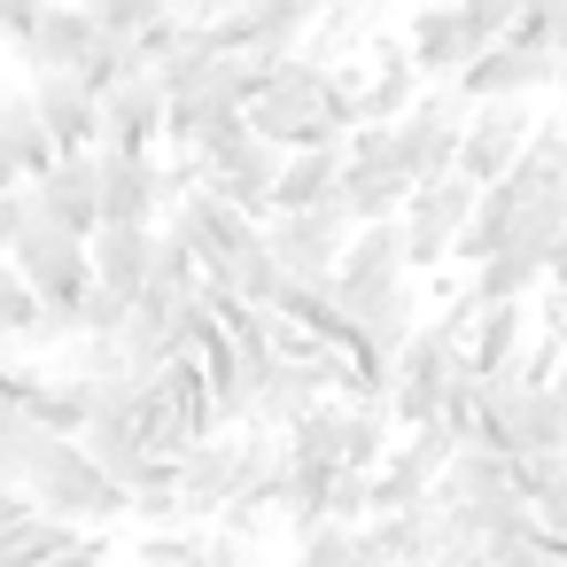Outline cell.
<instances>
[{
  "label": "cell",
  "instance_id": "cell-23",
  "mask_svg": "<svg viewBox=\"0 0 567 567\" xmlns=\"http://www.w3.org/2000/svg\"><path fill=\"white\" fill-rule=\"evenodd\" d=\"M559 474H567V451H513V482H520V497H528V505H536Z\"/></svg>",
  "mask_w": 567,
  "mask_h": 567
},
{
  "label": "cell",
  "instance_id": "cell-8",
  "mask_svg": "<svg viewBox=\"0 0 567 567\" xmlns=\"http://www.w3.org/2000/svg\"><path fill=\"white\" fill-rule=\"evenodd\" d=\"M559 63H567V55H551V48H536V40H489L451 86H458L466 102H489V94H544V86H559Z\"/></svg>",
  "mask_w": 567,
  "mask_h": 567
},
{
  "label": "cell",
  "instance_id": "cell-21",
  "mask_svg": "<svg viewBox=\"0 0 567 567\" xmlns=\"http://www.w3.org/2000/svg\"><path fill=\"white\" fill-rule=\"evenodd\" d=\"M520 164L536 172V179H567V117H536V133H528V148H520Z\"/></svg>",
  "mask_w": 567,
  "mask_h": 567
},
{
  "label": "cell",
  "instance_id": "cell-9",
  "mask_svg": "<svg viewBox=\"0 0 567 567\" xmlns=\"http://www.w3.org/2000/svg\"><path fill=\"white\" fill-rule=\"evenodd\" d=\"M164 110H172V79L156 63H141L117 86H102V141L110 148H164Z\"/></svg>",
  "mask_w": 567,
  "mask_h": 567
},
{
  "label": "cell",
  "instance_id": "cell-16",
  "mask_svg": "<svg viewBox=\"0 0 567 567\" xmlns=\"http://www.w3.org/2000/svg\"><path fill=\"white\" fill-rule=\"evenodd\" d=\"M528 334H536L528 296L482 303V319H474V334H466V365H474V373H513V358L528 350Z\"/></svg>",
  "mask_w": 567,
  "mask_h": 567
},
{
  "label": "cell",
  "instance_id": "cell-33",
  "mask_svg": "<svg viewBox=\"0 0 567 567\" xmlns=\"http://www.w3.org/2000/svg\"><path fill=\"white\" fill-rule=\"evenodd\" d=\"M319 9H327V0H319Z\"/></svg>",
  "mask_w": 567,
  "mask_h": 567
},
{
  "label": "cell",
  "instance_id": "cell-7",
  "mask_svg": "<svg viewBox=\"0 0 567 567\" xmlns=\"http://www.w3.org/2000/svg\"><path fill=\"white\" fill-rule=\"evenodd\" d=\"M528 133H536V94H489V102H474L466 110V141H458V172L482 179V187L505 179L520 164Z\"/></svg>",
  "mask_w": 567,
  "mask_h": 567
},
{
  "label": "cell",
  "instance_id": "cell-5",
  "mask_svg": "<svg viewBox=\"0 0 567 567\" xmlns=\"http://www.w3.org/2000/svg\"><path fill=\"white\" fill-rule=\"evenodd\" d=\"M350 234H358V218L342 210V195H334V203H311V210H272V218H265V241H272V257L288 265V280H334Z\"/></svg>",
  "mask_w": 567,
  "mask_h": 567
},
{
  "label": "cell",
  "instance_id": "cell-31",
  "mask_svg": "<svg viewBox=\"0 0 567 567\" xmlns=\"http://www.w3.org/2000/svg\"><path fill=\"white\" fill-rule=\"evenodd\" d=\"M559 195H567V179H559Z\"/></svg>",
  "mask_w": 567,
  "mask_h": 567
},
{
  "label": "cell",
  "instance_id": "cell-26",
  "mask_svg": "<svg viewBox=\"0 0 567 567\" xmlns=\"http://www.w3.org/2000/svg\"><path fill=\"white\" fill-rule=\"evenodd\" d=\"M32 234V195L24 187H0V249H17Z\"/></svg>",
  "mask_w": 567,
  "mask_h": 567
},
{
  "label": "cell",
  "instance_id": "cell-29",
  "mask_svg": "<svg viewBox=\"0 0 567 567\" xmlns=\"http://www.w3.org/2000/svg\"><path fill=\"white\" fill-rule=\"evenodd\" d=\"M0 187H24L17 179V156H9V133H0Z\"/></svg>",
  "mask_w": 567,
  "mask_h": 567
},
{
  "label": "cell",
  "instance_id": "cell-11",
  "mask_svg": "<svg viewBox=\"0 0 567 567\" xmlns=\"http://www.w3.org/2000/svg\"><path fill=\"white\" fill-rule=\"evenodd\" d=\"M94 40H102V17L86 9V0H48L40 24L17 40V63H24V79H40V71H79V63L94 55Z\"/></svg>",
  "mask_w": 567,
  "mask_h": 567
},
{
  "label": "cell",
  "instance_id": "cell-14",
  "mask_svg": "<svg viewBox=\"0 0 567 567\" xmlns=\"http://www.w3.org/2000/svg\"><path fill=\"white\" fill-rule=\"evenodd\" d=\"M396 272H412V241H404V218H365V226L350 234L342 265H334V296L381 288V280H396Z\"/></svg>",
  "mask_w": 567,
  "mask_h": 567
},
{
  "label": "cell",
  "instance_id": "cell-17",
  "mask_svg": "<svg viewBox=\"0 0 567 567\" xmlns=\"http://www.w3.org/2000/svg\"><path fill=\"white\" fill-rule=\"evenodd\" d=\"M0 133H9V156H17V179H24V187L55 172V156H63V141L48 133V117H40V102H32V86H24V94H0Z\"/></svg>",
  "mask_w": 567,
  "mask_h": 567
},
{
  "label": "cell",
  "instance_id": "cell-13",
  "mask_svg": "<svg viewBox=\"0 0 567 567\" xmlns=\"http://www.w3.org/2000/svg\"><path fill=\"white\" fill-rule=\"evenodd\" d=\"M404 40H412V63H420L427 79H458V71L482 55V40H474L466 17H458V0H420V9L404 17Z\"/></svg>",
  "mask_w": 567,
  "mask_h": 567
},
{
  "label": "cell",
  "instance_id": "cell-28",
  "mask_svg": "<svg viewBox=\"0 0 567 567\" xmlns=\"http://www.w3.org/2000/svg\"><path fill=\"white\" fill-rule=\"evenodd\" d=\"M544 272H551V288H567V234L551 241V265H544Z\"/></svg>",
  "mask_w": 567,
  "mask_h": 567
},
{
  "label": "cell",
  "instance_id": "cell-25",
  "mask_svg": "<svg viewBox=\"0 0 567 567\" xmlns=\"http://www.w3.org/2000/svg\"><path fill=\"white\" fill-rule=\"evenodd\" d=\"M489 567H559V551H551V544H544V528H536V536L497 544V551H489Z\"/></svg>",
  "mask_w": 567,
  "mask_h": 567
},
{
  "label": "cell",
  "instance_id": "cell-15",
  "mask_svg": "<svg viewBox=\"0 0 567 567\" xmlns=\"http://www.w3.org/2000/svg\"><path fill=\"white\" fill-rule=\"evenodd\" d=\"M156 234H164V218H156V226H102V234H94V280L141 303V288H148V272H156Z\"/></svg>",
  "mask_w": 567,
  "mask_h": 567
},
{
  "label": "cell",
  "instance_id": "cell-27",
  "mask_svg": "<svg viewBox=\"0 0 567 567\" xmlns=\"http://www.w3.org/2000/svg\"><path fill=\"white\" fill-rule=\"evenodd\" d=\"M40 9H48V0H0V40L17 48V40H24V32L40 24Z\"/></svg>",
  "mask_w": 567,
  "mask_h": 567
},
{
  "label": "cell",
  "instance_id": "cell-18",
  "mask_svg": "<svg viewBox=\"0 0 567 567\" xmlns=\"http://www.w3.org/2000/svg\"><path fill=\"white\" fill-rule=\"evenodd\" d=\"M412 172L404 164H342V210L365 226V218H404V203H412Z\"/></svg>",
  "mask_w": 567,
  "mask_h": 567
},
{
  "label": "cell",
  "instance_id": "cell-10",
  "mask_svg": "<svg viewBox=\"0 0 567 567\" xmlns=\"http://www.w3.org/2000/svg\"><path fill=\"white\" fill-rule=\"evenodd\" d=\"M24 195H32V218L71 226V234H86V241L102 234V164H94V148H63L55 172L32 179Z\"/></svg>",
  "mask_w": 567,
  "mask_h": 567
},
{
  "label": "cell",
  "instance_id": "cell-24",
  "mask_svg": "<svg viewBox=\"0 0 567 567\" xmlns=\"http://www.w3.org/2000/svg\"><path fill=\"white\" fill-rule=\"evenodd\" d=\"M86 9L102 17V32H141V24L172 17V0H86Z\"/></svg>",
  "mask_w": 567,
  "mask_h": 567
},
{
  "label": "cell",
  "instance_id": "cell-4",
  "mask_svg": "<svg viewBox=\"0 0 567 567\" xmlns=\"http://www.w3.org/2000/svg\"><path fill=\"white\" fill-rule=\"evenodd\" d=\"M102 164V226H156L172 210V156L164 148H94Z\"/></svg>",
  "mask_w": 567,
  "mask_h": 567
},
{
  "label": "cell",
  "instance_id": "cell-22",
  "mask_svg": "<svg viewBox=\"0 0 567 567\" xmlns=\"http://www.w3.org/2000/svg\"><path fill=\"white\" fill-rule=\"evenodd\" d=\"M458 17H466V32L489 48V40H513V24H520V0H458Z\"/></svg>",
  "mask_w": 567,
  "mask_h": 567
},
{
  "label": "cell",
  "instance_id": "cell-20",
  "mask_svg": "<svg viewBox=\"0 0 567 567\" xmlns=\"http://www.w3.org/2000/svg\"><path fill=\"white\" fill-rule=\"evenodd\" d=\"M210 272H218V280H234V288H241L249 303H280V296H288V265L272 257V241H265V234H257V241H249L241 257L210 265Z\"/></svg>",
  "mask_w": 567,
  "mask_h": 567
},
{
  "label": "cell",
  "instance_id": "cell-32",
  "mask_svg": "<svg viewBox=\"0 0 567 567\" xmlns=\"http://www.w3.org/2000/svg\"><path fill=\"white\" fill-rule=\"evenodd\" d=\"M0 350H9V342H0Z\"/></svg>",
  "mask_w": 567,
  "mask_h": 567
},
{
  "label": "cell",
  "instance_id": "cell-19",
  "mask_svg": "<svg viewBox=\"0 0 567 567\" xmlns=\"http://www.w3.org/2000/svg\"><path fill=\"white\" fill-rule=\"evenodd\" d=\"M466 280H474V296L482 303H505V296H536L551 272H544V257L536 249H497V257H482V265H466Z\"/></svg>",
  "mask_w": 567,
  "mask_h": 567
},
{
  "label": "cell",
  "instance_id": "cell-2",
  "mask_svg": "<svg viewBox=\"0 0 567 567\" xmlns=\"http://www.w3.org/2000/svg\"><path fill=\"white\" fill-rule=\"evenodd\" d=\"M9 265L48 296V311H63V319H79L86 311V296H94V241L86 234H71V226H48V218H32V234L9 249Z\"/></svg>",
  "mask_w": 567,
  "mask_h": 567
},
{
  "label": "cell",
  "instance_id": "cell-1",
  "mask_svg": "<svg viewBox=\"0 0 567 567\" xmlns=\"http://www.w3.org/2000/svg\"><path fill=\"white\" fill-rule=\"evenodd\" d=\"M195 164H203V179H210L218 195H234L249 218H272V187H280V164H288V148H280V141H265L249 117H234V125L203 133Z\"/></svg>",
  "mask_w": 567,
  "mask_h": 567
},
{
  "label": "cell",
  "instance_id": "cell-12",
  "mask_svg": "<svg viewBox=\"0 0 567 567\" xmlns=\"http://www.w3.org/2000/svg\"><path fill=\"white\" fill-rule=\"evenodd\" d=\"M32 102H40V117L63 148H102V86L86 71H40Z\"/></svg>",
  "mask_w": 567,
  "mask_h": 567
},
{
  "label": "cell",
  "instance_id": "cell-6",
  "mask_svg": "<svg viewBox=\"0 0 567 567\" xmlns=\"http://www.w3.org/2000/svg\"><path fill=\"white\" fill-rule=\"evenodd\" d=\"M474 203H482V179H466V172H443V179H420V187H412V203H404L412 272H435V265H451V249H458V226L474 218Z\"/></svg>",
  "mask_w": 567,
  "mask_h": 567
},
{
  "label": "cell",
  "instance_id": "cell-30",
  "mask_svg": "<svg viewBox=\"0 0 567 567\" xmlns=\"http://www.w3.org/2000/svg\"><path fill=\"white\" fill-rule=\"evenodd\" d=\"M102 567H141V559H102Z\"/></svg>",
  "mask_w": 567,
  "mask_h": 567
},
{
  "label": "cell",
  "instance_id": "cell-3",
  "mask_svg": "<svg viewBox=\"0 0 567 567\" xmlns=\"http://www.w3.org/2000/svg\"><path fill=\"white\" fill-rule=\"evenodd\" d=\"M466 94L451 86V79H435V86H420V102L396 117V164L412 172V179H443V172H458V141H466Z\"/></svg>",
  "mask_w": 567,
  "mask_h": 567
}]
</instances>
